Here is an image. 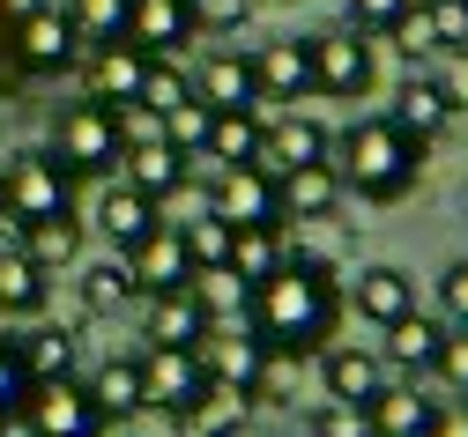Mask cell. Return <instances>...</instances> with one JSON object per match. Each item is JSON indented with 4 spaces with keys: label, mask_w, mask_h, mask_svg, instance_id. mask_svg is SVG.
Wrapping results in <instances>:
<instances>
[{
    "label": "cell",
    "mask_w": 468,
    "mask_h": 437,
    "mask_svg": "<svg viewBox=\"0 0 468 437\" xmlns=\"http://www.w3.org/2000/svg\"><path fill=\"white\" fill-rule=\"evenodd\" d=\"M246 327L268 356H320L342 327V275L327 253H290L268 282L246 289Z\"/></svg>",
    "instance_id": "obj_1"
},
{
    "label": "cell",
    "mask_w": 468,
    "mask_h": 437,
    "mask_svg": "<svg viewBox=\"0 0 468 437\" xmlns=\"http://www.w3.org/2000/svg\"><path fill=\"white\" fill-rule=\"evenodd\" d=\"M424 149H431V141L401 134L387 111H372V119H357V127H342V134L327 141V163H335V178H342V193H357V201H372V208H394V201L417 193Z\"/></svg>",
    "instance_id": "obj_2"
},
{
    "label": "cell",
    "mask_w": 468,
    "mask_h": 437,
    "mask_svg": "<svg viewBox=\"0 0 468 437\" xmlns=\"http://www.w3.org/2000/svg\"><path fill=\"white\" fill-rule=\"evenodd\" d=\"M52 163H60L68 178H104L112 163H120V127H112V104L75 97V104L52 111Z\"/></svg>",
    "instance_id": "obj_3"
},
{
    "label": "cell",
    "mask_w": 468,
    "mask_h": 437,
    "mask_svg": "<svg viewBox=\"0 0 468 437\" xmlns=\"http://www.w3.org/2000/svg\"><path fill=\"white\" fill-rule=\"evenodd\" d=\"M16 430L23 437H112L82 379H30V393L16 401Z\"/></svg>",
    "instance_id": "obj_4"
},
{
    "label": "cell",
    "mask_w": 468,
    "mask_h": 437,
    "mask_svg": "<svg viewBox=\"0 0 468 437\" xmlns=\"http://www.w3.org/2000/svg\"><path fill=\"white\" fill-rule=\"evenodd\" d=\"M0 208H8V223H45V215L75 208L68 201V171L52 163V149H23V156L0 163Z\"/></svg>",
    "instance_id": "obj_5"
},
{
    "label": "cell",
    "mask_w": 468,
    "mask_h": 437,
    "mask_svg": "<svg viewBox=\"0 0 468 437\" xmlns=\"http://www.w3.org/2000/svg\"><path fill=\"white\" fill-rule=\"evenodd\" d=\"M208 215H223L230 230H253V223H282V193L261 163H223L208 171V193H201Z\"/></svg>",
    "instance_id": "obj_6"
},
{
    "label": "cell",
    "mask_w": 468,
    "mask_h": 437,
    "mask_svg": "<svg viewBox=\"0 0 468 437\" xmlns=\"http://www.w3.org/2000/svg\"><path fill=\"white\" fill-rule=\"evenodd\" d=\"M305 52H313V97L357 104L372 89V45H365V30H320V37H305Z\"/></svg>",
    "instance_id": "obj_7"
},
{
    "label": "cell",
    "mask_w": 468,
    "mask_h": 437,
    "mask_svg": "<svg viewBox=\"0 0 468 437\" xmlns=\"http://www.w3.org/2000/svg\"><path fill=\"white\" fill-rule=\"evenodd\" d=\"M194 356H201V370L216 386H239V393H253L268 379V363H275L253 327H230V319H208V334L194 341Z\"/></svg>",
    "instance_id": "obj_8"
},
{
    "label": "cell",
    "mask_w": 468,
    "mask_h": 437,
    "mask_svg": "<svg viewBox=\"0 0 468 437\" xmlns=\"http://www.w3.org/2000/svg\"><path fill=\"white\" fill-rule=\"evenodd\" d=\"M8 30H16V59H23L30 75H60V68L82 59V37H75V23H68L60 0H37V8L23 23H8Z\"/></svg>",
    "instance_id": "obj_9"
},
{
    "label": "cell",
    "mask_w": 468,
    "mask_h": 437,
    "mask_svg": "<svg viewBox=\"0 0 468 437\" xmlns=\"http://www.w3.org/2000/svg\"><path fill=\"white\" fill-rule=\"evenodd\" d=\"M142 82H149V52L142 45H127V37H112V45H90V59H82V97H97V104H134L142 97Z\"/></svg>",
    "instance_id": "obj_10"
},
{
    "label": "cell",
    "mask_w": 468,
    "mask_h": 437,
    "mask_svg": "<svg viewBox=\"0 0 468 437\" xmlns=\"http://www.w3.org/2000/svg\"><path fill=\"white\" fill-rule=\"evenodd\" d=\"M201 386H208V370L194 349H142V393L156 415H186L201 401Z\"/></svg>",
    "instance_id": "obj_11"
},
{
    "label": "cell",
    "mask_w": 468,
    "mask_h": 437,
    "mask_svg": "<svg viewBox=\"0 0 468 437\" xmlns=\"http://www.w3.org/2000/svg\"><path fill=\"white\" fill-rule=\"evenodd\" d=\"M208 319H216V311L201 304V289H194V282L156 289V297H149V311H142V341H149V349H194V341L208 334Z\"/></svg>",
    "instance_id": "obj_12"
},
{
    "label": "cell",
    "mask_w": 468,
    "mask_h": 437,
    "mask_svg": "<svg viewBox=\"0 0 468 437\" xmlns=\"http://www.w3.org/2000/svg\"><path fill=\"white\" fill-rule=\"evenodd\" d=\"M327 127L320 119H305V111H282V119H268V134H261V171L268 178H282V171H305V163H327Z\"/></svg>",
    "instance_id": "obj_13"
},
{
    "label": "cell",
    "mask_w": 468,
    "mask_h": 437,
    "mask_svg": "<svg viewBox=\"0 0 468 437\" xmlns=\"http://www.w3.org/2000/svg\"><path fill=\"white\" fill-rule=\"evenodd\" d=\"M320 386H327V401H357L365 408L387 386V356L365 349V341H327L320 349Z\"/></svg>",
    "instance_id": "obj_14"
},
{
    "label": "cell",
    "mask_w": 468,
    "mask_h": 437,
    "mask_svg": "<svg viewBox=\"0 0 468 437\" xmlns=\"http://www.w3.org/2000/svg\"><path fill=\"white\" fill-rule=\"evenodd\" d=\"M365 415H372V437H439L446 401L417 393V379H409V386H379V393L365 401Z\"/></svg>",
    "instance_id": "obj_15"
},
{
    "label": "cell",
    "mask_w": 468,
    "mask_h": 437,
    "mask_svg": "<svg viewBox=\"0 0 468 437\" xmlns=\"http://www.w3.org/2000/svg\"><path fill=\"white\" fill-rule=\"evenodd\" d=\"M201 171V156H186V149H171V141H142V149H120V178L134 185V193H149L156 208L179 193V185Z\"/></svg>",
    "instance_id": "obj_16"
},
{
    "label": "cell",
    "mask_w": 468,
    "mask_h": 437,
    "mask_svg": "<svg viewBox=\"0 0 468 437\" xmlns=\"http://www.w3.org/2000/svg\"><path fill=\"white\" fill-rule=\"evenodd\" d=\"M194 97H201L208 111H253V104H261L253 52H208L201 75H194Z\"/></svg>",
    "instance_id": "obj_17"
},
{
    "label": "cell",
    "mask_w": 468,
    "mask_h": 437,
    "mask_svg": "<svg viewBox=\"0 0 468 437\" xmlns=\"http://www.w3.org/2000/svg\"><path fill=\"white\" fill-rule=\"evenodd\" d=\"M194 16L186 0H134L127 8V45H142L149 59H179V45H194Z\"/></svg>",
    "instance_id": "obj_18"
},
{
    "label": "cell",
    "mask_w": 468,
    "mask_h": 437,
    "mask_svg": "<svg viewBox=\"0 0 468 437\" xmlns=\"http://www.w3.org/2000/svg\"><path fill=\"white\" fill-rule=\"evenodd\" d=\"M342 304H357V319H372V327H394L401 311H417V275L409 267H357V282H349V297Z\"/></svg>",
    "instance_id": "obj_19"
},
{
    "label": "cell",
    "mask_w": 468,
    "mask_h": 437,
    "mask_svg": "<svg viewBox=\"0 0 468 437\" xmlns=\"http://www.w3.org/2000/svg\"><path fill=\"white\" fill-rule=\"evenodd\" d=\"M253 75H261V104H298L313 97V52L305 37H275L253 52Z\"/></svg>",
    "instance_id": "obj_20"
},
{
    "label": "cell",
    "mask_w": 468,
    "mask_h": 437,
    "mask_svg": "<svg viewBox=\"0 0 468 437\" xmlns=\"http://www.w3.org/2000/svg\"><path fill=\"white\" fill-rule=\"evenodd\" d=\"M379 356L387 370H401V379H424V370L439 363V341H446V319H431V311H401L394 327H379Z\"/></svg>",
    "instance_id": "obj_21"
},
{
    "label": "cell",
    "mask_w": 468,
    "mask_h": 437,
    "mask_svg": "<svg viewBox=\"0 0 468 437\" xmlns=\"http://www.w3.org/2000/svg\"><path fill=\"white\" fill-rule=\"evenodd\" d=\"M127 275H134V289L142 297H156V289H179V282H194V267H186V253H179V230L171 223H156L142 245H127Z\"/></svg>",
    "instance_id": "obj_22"
},
{
    "label": "cell",
    "mask_w": 468,
    "mask_h": 437,
    "mask_svg": "<svg viewBox=\"0 0 468 437\" xmlns=\"http://www.w3.org/2000/svg\"><path fill=\"white\" fill-rule=\"evenodd\" d=\"M164 223V208L149 201V193H134L127 178H112L104 193H97V230L112 237V253H127V245H142L149 230Z\"/></svg>",
    "instance_id": "obj_23"
},
{
    "label": "cell",
    "mask_w": 468,
    "mask_h": 437,
    "mask_svg": "<svg viewBox=\"0 0 468 437\" xmlns=\"http://www.w3.org/2000/svg\"><path fill=\"white\" fill-rule=\"evenodd\" d=\"M82 393L97 401V415H104V422H120V415H149V393H142V356H104L90 379H82Z\"/></svg>",
    "instance_id": "obj_24"
},
{
    "label": "cell",
    "mask_w": 468,
    "mask_h": 437,
    "mask_svg": "<svg viewBox=\"0 0 468 437\" xmlns=\"http://www.w3.org/2000/svg\"><path fill=\"white\" fill-rule=\"evenodd\" d=\"M387 119H394L401 134H417V141H439V134L453 127V104H446V89H439L431 75L409 68V82L394 89V111H387Z\"/></svg>",
    "instance_id": "obj_25"
},
{
    "label": "cell",
    "mask_w": 468,
    "mask_h": 437,
    "mask_svg": "<svg viewBox=\"0 0 468 437\" xmlns=\"http://www.w3.org/2000/svg\"><path fill=\"white\" fill-rule=\"evenodd\" d=\"M275 193H282V223L290 215L298 223H327L342 208V178H335V163H305V171H282Z\"/></svg>",
    "instance_id": "obj_26"
},
{
    "label": "cell",
    "mask_w": 468,
    "mask_h": 437,
    "mask_svg": "<svg viewBox=\"0 0 468 437\" xmlns=\"http://www.w3.org/2000/svg\"><path fill=\"white\" fill-rule=\"evenodd\" d=\"M261 134H268L261 104H253V111H216V119H208V141H201V163H208V171L253 163V156H261Z\"/></svg>",
    "instance_id": "obj_27"
},
{
    "label": "cell",
    "mask_w": 468,
    "mask_h": 437,
    "mask_svg": "<svg viewBox=\"0 0 468 437\" xmlns=\"http://www.w3.org/2000/svg\"><path fill=\"white\" fill-rule=\"evenodd\" d=\"M282 260H290V253H282V223H253V230H230V260H223V267L239 275L246 289H253V282H268V275H275Z\"/></svg>",
    "instance_id": "obj_28"
},
{
    "label": "cell",
    "mask_w": 468,
    "mask_h": 437,
    "mask_svg": "<svg viewBox=\"0 0 468 437\" xmlns=\"http://www.w3.org/2000/svg\"><path fill=\"white\" fill-rule=\"evenodd\" d=\"M16 253H30L45 275H52V267H68V260L82 253V215L60 208V215H45V223H23V245H16Z\"/></svg>",
    "instance_id": "obj_29"
},
{
    "label": "cell",
    "mask_w": 468,
    "mask_h": 437,
    "mask_svg": "<svg viewBox=\"0 0 468 437\" xmlns=\"http://www.w3.org/2000/svg\"><path fill=\"white\" fill-rule=\"evenodd\" d=\"M45 267L30 253H0V319H30V311H45Z\"/></svg>",
    "instance_id": "obj_30"
},
{
    "label": "cell",
    "mask_w": 468,
    "mask_h": 437,
    "mask_svg": "<svg viewBox=\"0 0 468 437\" xmlns=\"http://www.w3.org/2000/svg\"><path fill=\"white\" fill-rule=\"evenodd\" d=\"M171 230H179V253H186V267H194V275H208V267H223V260H230V223H223V215L194 208L186 223H171Z\"/></svg>",
    "instance_id": "obj_31"
},
{
    "label": "cell",
    "mask_w": 468,
    "mask_h": 437,
    "mask_svg": "<svg viewBox=\"0 0 468 437\" xmlns=\"http://www.w3.org/2000/svg\"><path fill=\"white\" fill-rule=\"evenodd\" d=\"M246 408H253V393H239V386H201V401L179 415L186 430H201V437H223V430H246Z\"/></svg>",
    "instance_id": "obj_32"
},
{
    "label": "cell",
    "mask_w": 468,
    "mask_h": 437,
    "mask_svg": "<svg viewBox=\"0 0 468 437\" xmlns=\"http://www.w3.org/2000/svg\"><path fill=\"white\" fill-rule=\"evenodd\" d=\"M142 289H134V275H127V260L112 253V260H97L90 275H82V311L90 319H112V311H127Z\"/></svg>",
    "instance_id": "obj_33"
},
{
    "label": "cell",
    "mask_w": 468,
    "mask_h": 437,
    "mask_svg": "<svg viewBox=\"0 0 468 437\" xmlns=\"http://www.w3.org/2000/svg\"><path fill=\"white\" fill-rule=\"evenodd\" d=\"M16 349H23V370H30V379H75V334H68V327H37V334H23Z\"/></svg>",
    "instance_id": "obj_34"
},
{
    "label": "cell",
    "mask_w": 468,
    "mask_h": 437,
    "mask_svg": "<svg viewBox=\"0 0 468 437\" xmlns=\"http://www.w3.org/2000/svg\"><path fill=\"white\" fill-rule=\"evenodd\" d=\"M60 8H68L82 45H112V37H127V8L134 0H60Z\"/></svg>",
    "instance_id": "obj_35"
},
{
    "label": "cell",
    "mask_w": 468,
    "mask_h": 437,
    "mask_svg": "<svg viewBox=\"0 0 468 437\" xmlns=\"http://www.w3.org/2000/svg\"><path fill=\"white\" fill-rule=\"evenodd\" d=\"M208 119H216V111H208L201 97H179V104L164 111V141H171V149H186V156H201V141H208Z\"/></svg>",
    "instance_id": "obj_36"
},
{
    "label": "cell",
    "mask_w": 468,
    "mask_h": 437,
    "mask_svg": "<svg viewBox=\"0 0 468 437\" xmlns=\"http://www.w3.org/2000/svg\"><path fill=\"white\" fill-rule=\"evenodd\" d=\"M305 437H372V415L357 401H320L313 422H305Z\"/></svg>",
    "instance_id": "obj_37"
},
{
    "label": "cell",
    "mask_w": 468,
    "mask_h": 437,
    "mask_svg": "<svg viewBox=\"0 0 468 437\" xmlns=\"http://www.w3.org/2000/svg\"><path fill=\"white\" fill-rule=\"evenodd\" d=\"M394 45H401V59H409V68H417V59H431L439 52V30H431V16H424V0H417V8H409L394 30H387Z\"/></svg>",
    "instance_id": "obj_38"
},
{
    "label": "cell",
    "mask_w": 468,
    "mask_h": 437,
    "mask_svg": "<svg viewBox=\"0 0 468 437\" xmlns=\"http://www.w3.org/2000/svg\"><path fill=\"white\" fill-rule=\"evenodd\" d=\"M424 16L439 30V52H468V0H424Z\"/></svg>",
    "instance_id": "obj_39"
},
{
    "label": "cell",
    "mask_w": 468,
    "mask_h": 437,
    "mask_svg": "<svg viewBox=\"0 0 468 437\" xmlns=\"http://www.w3.org/2000/svg\"><path fill=\"white\" fill-rule=\"evenodd\" d=\"M409 8H417V0H349V23H342V30H379V37H387Z\"/></svg>",
    "instance_id": "obj_40"
},
{
    "label": "cell",
    "mask_w": 468,
    "mask_h": 437,
    "mask_svg": "<svg viewBox=\"0 0 468 437\" xmlns=\"http://www.w3.org/2000/svg\"><path fill=\"white\" fill-rule=\"evenodd\" d=\"M186 16H194V30H246L253 0H186Z\"/></svg>",
    "instance_id": "obj_41"
},
{
    "label": "cell",
    "mask_w": 468,
    "mask_h": 437,
    "mask_svg": "<svg viewBox=\"0 0 468 437\" xmlns=\"http://www.w3.org/2000/svg\"><path fill=\"white\" fill-rule=\"evenodd\" d=\"M431 370H439V379L468 401V327H446V341H439V363H431Z\"/></svg>",
    "instance_id": "obj_42"
},
{
    "label": "cell",
    "mask_w": 468,
    "mask_h": 437,
    "mask_svg": "<svg viewBox=\"0 0 468 437\" xmlns=\"http://www.w3.org/2000/svg\"><path fill=\"white\" fill-rule=\"evenodd\" d=\"M112 127H120V149H142V141H164V119L149 104H120L112 111Z\"/></svg>",
    "instance_id": "obj_43"
},
{
    "label": "cell",
    "mask_w": 468,
    "mask_h": 437,
    "mask_svg": "<svg viewBox=\"0 0 468 437\" xmlns=\"http://www.w3.org/2000/svg\"><path fill=\"white\" fill-rule=\"evenodd\" d=\"M30 393V370H23V349L0 334V415H16V401Z\"/></svg>",
    "instance_id": "obj_44"
},
{
    "label": "cell",
    "mask_w": 468,
    "mask_h": 437,
    "mask_svg": "<svg viewBox=\"0 0 468 437\" xmlns=\"http://www.w3.org/2000/svg\"><path fill=\"white\" fill-rule=\"evenodd\" d=\"M431 82L446 89L453 119H468V52H439V68H431Z\"/></svg>",
    "instance_id": "obj_45"
},
{
    "label": "cell",
    "mask_w": 468,
    "mask_h": 437,
    "mask_svg": "<svg viewBox=\"0 0 468 437\" xmlns=\"http://www.w3.org/2000/svg\"><path fill=\"white\" fill-rule=\"evenodd\" d=\"M439 304H446V327H468V260L439 275Z\"/></svg>",
    "instance_id": "obj_46"
},
{
    "label": "cell",
    "mask_w": 468,
    "mask_h": 437,
    "mask_svg": "<svg viewBox=\"0 0 468 437\" xmlns=\"http://www.w3.org/2000/svg\"><path fill=\"white\" fill-rule=\"evenodd\" d=\"M30 8H37V0H0V23H23Z\"/></svg>",
    "instance_id": "obj_47"
},
{
    "label": "cell",
    "mask_w": 468,
    "mask_h": 437,
    "mask_svg": "<svg viewBox=\"0 0 468 437\" xmlns=\"http://www.w3.org/2000/svg\"><path fill=\"white\" fill-rule=\"evenodd\" d=\"M439 437H468V415H446V422H439Z\"/></svg>",
    "instance_id": "obj_48"
},
{
    "label": "cell",
    "mask_w": 468,
    "mask_h": 437,
    "mask_svg": "<svg viewBox=\"0 0 468 437\" xmlns=\"http://www.w3.org/2000/svg\"><path fill=\"white\" fill-rule=\"evenodd\" d=\"M0 437H23V430H16V422H0Z\"/></svg>",
    "instance_id": "obj_49"
},
{
    "label": "cell",
    "mask_w": 468,
    "mask_h": 437,
    "mask_svg": "<svg viewBox=\"0 0 468 437\" xmlns=\"http://www.w3.org/2000/svg\"><path fill=\"white\" fill-rule=\"evenodd\" d=\"M179 437H201V430H186V422H179Z\"/></svg>",
    "instance_id": "obj_50"
},
{
    "label": "cell",
    "mask_w": 468,
    "mask_h": 437,
    "mask_svg": "<svg viewBox=\"0 0 468 437\" xmlns=\"http://www.w3.org/2000/svg\"><path fill=\"white\" fill-rule=\"evenodd\" d=\"M0 223H8V208H0Z\"/></svg>",
    "instance_id": "obj_51"
}]
</instances>
